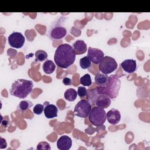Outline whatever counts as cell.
Wrapping results in <instances>:
<instances>
[{"instance_id": "obj_1", "label": "cell", "mask_w": 150, "mask_h": 150, "mask_svg": "<svg viewBox=\"0 0 150 150\" xmlns=\"http://www.w3.org/2000/svg\"><path fill=\"white\" fill-rule=\"evenodd\" d=\"M76 55L73 47L69 44H61L55 50L54 61L59 67L67 69L74 63Z\"/></svg>"}, {"instance_id": "obj_2", "label": "cell", "mask_w": 150, "mask_h": 150, "mask_svg": "<svg viewBox=\"0 0 150 150\" xmlns=\"http://www.w3.org/2000/svg\"><path fill=\"white\" fill-rule=\"evenodd\" d=\"M33 87L31 80L18 79L12 84L10 94L19 98H25L32 92Z\"/></svg>"}, {"instance_id": "obj_3", "label": "cell", "mask_w": 150, "mask_h": 150, "mask_svg": "<svg viewBox=\"0 0 150 150\" xmlns=\"http://www.w3.org/2000/svg\"><path fill=\"white\" fill-rule=\"evenodd\" d=\"M107 119L106 112L104 108L96 106L91 108L89 114L88 120L95 126H101L104 124Z\"/></svg>"}, {"instance_id": "obj_4", "label": "cell", "mask_w": 150, "mask_h": 150, "mask_svg": "<svg viewBox=\"0 0 150 150\" xmlns=\"http://www.w3.org/2000/svg\"><path fill=\"white\" fill-rule=\"evenodd\" d=\"M121 86V81L114 74L108 77V81L104 86L105 94L111 98H115L118 94Z\"/></svg>"}, {"instance_id": "obj_5", "label": "cell", "mask_w": 150, "mask_h": 150, "mask_svg": "<svg viewBox=\"0 0 150 150\" xmlns=\"http://www.w3.org/2000/svg\"><path fill=\"white\" fill-rule=\"evenodd\" d=\"M118 67L115 60L110 56H104L98 65L99 70L103 74H108L115 71Z\"/></svg>"}, {"instance_id": "obj_6", "label": "cell", "mask_w": 150, "mask_h": 150, "mask_svg": "<svg viewBox=\"0 0 150 150\" xmlns=\"http://www.w3.org/2000/svg\"><path fill=\"white\" fill-rule=\"evenodd\" d=\"M91 110L90 103L86 100H80L75 105L74 114L75 115L80 118H86Z\"/></svg>"}, {"instance_id": "obj_7", "label": "cell", "mask_w": 150, "mask_h": 150, "mask_svg": "<svg viewBox=\"0 0 150 150\" xmlns=\"http://www.w3.org/2000/svg\"><path fill=\"white\" fill-rule=\"evenodd\" d=\"M8 43L9 45L16 49L21 48L25 41V38L24 36L20 32H15L12 33L8 38Z\"/></svg>"}, {"instance_id": "obj_8", "label": "cell", "mask_w": 150, "mask_h": 150, "mask_svg": "<svg viewBox=\"0 0 150 150\" xmlns=\"http://www.w3.org/2000/svg\"><path fill=\"white\" fill-rule=\"evenodd\" d=\"M67 34L66 29L60 24L54 25L49 31V36L51 39L59 40L64 38Z\"/></svg>"}, {"instance_id": "obj_9", "label": "cell", "mask_w": 150, "mask_h": 150, "mask_svg": "<svg viewBox=\"0 0 150 150\" xmlns=\"http://www.w3.org/2000/svg\"><path fill=\"white\" fill-rule=\"evenodd\" d=\"M87 56L90 59V61L94 64H98L104 57V52L99 49L89 47L88 49Z\"/></svg>"}, {"instance_id": "obj_10", "label": "cell", "mask_w": 150, "mask_h": 150, "mask_svg": "<svg viewBox=\"0 0 150 150\" xmlns=\"http://www.w3.org/2000/svg\"><path fill=\"white\" fill-rule=\"evenodd\" d=\"M72 145L71 139L67 135L61 136L57 141V147L60 150H68Z\"/></svg>"}, {"instance_id": "obj_11", "label": "cell", "mask_w": 150, "mask_h": 150, "mask_svg": "<svg viewBox=\"0 0 150 150\" xmlns=\"http://www.w3.org/2000/svg\"><path fill=\"white\" fill-rule=\"evenodd\" d=\"M108 122L112 125L117 124L121 120V114L116 109L112 108L106 113Z\"/></svg>"}, {"instance_id": "obj_12", "label": "cell", "mask_w": 150, "mask_h": 150, "mask_svg": "<svg viewBox=\"0 0 150 150\" xmlns=\"http://www.w3.org/2000/svg\"><path fill=\"white\" fill-rule=\"evenodd\" d=\"M121 67L125 72L128 73H134L137 69L136 61L133 59H126L121 64Z\"/></svg>"}, {"instance_id": "obj_13", "label": "cell", "mask_w": 150, "mask_h": 150, "mask_svg": "<svg viewBox=\"0 0 150 150\" xmlns=\"http://www.w3.org/2000/svg\"><path fill=\"white\" fill-rule=\"evenodd\" d=\"M43 111L47 118H53L57 116L58 108L55 105L49 104V103L47 102V104L44 107Z\"/></svg>"}, {"instance_id": "obj_14", "label": "cell", "mask_w": 150, "mask_h": 150, "mask_svg": "<svg viewBox=\"0 0 150 150\" xmlns=\"http://www.w3.org/2000/svg\"><path fill=\"white\" fill-rule=\"evenodd\" d=\"M73 48L76 54L80 55L87 51V45L83 40H77L73 44Z\"/></svg>"}, {"instance_id": "obj_15", "label": "cell", "mask_w": 150, "mask_h": 150, "mask_svg": "<svg viewBox=\"0 0 150 150\" xmlns=\"http://www.w3.org/2000/svg\"><path fill=\"white\" fill-rule=\"evenodd\" d=\"M43 70L46 74H50L54 72L56 69V65L51 60H46L43 64Z\"/></svg>"}, {"instance_id": "obj_16", "label": "cell", "mask_w": 150, "mask_h": 150, "mask_svg": "<svg viewBox=\"0 0 150 150\" xmlns=\"http://www.w3.org/2000/svg\"><path fill=\"white\" fill-rule=\"evenodd\" d=\"M108 80L107 74L103 73H97L95 76V83L98 86H104L106 85Z\"/></svg>"}, {"instance_id": "obj_17", "label": "cell", "mask_w": 150, "mask_h": 150, "mask_svg": "<svg viewBox=\"0 0 150 150\" xmlns=\"http://www.w3.org/2000/svg\"><path fill=\"white\" fill-rule=\"evenodd\" d=\"M77 96V92L73 88H69L66 90L64 94V97L66 100L69 101H74Z\"/></svg>"}, {"instance_id": "obj_18", "label": "cell", "mask_w": 150, "mask_h": 150, "mask_svg": "<svg viewBox=\"0 0 150 150\" xmlns=\"http://www.w3.org/2000/svg\"><path fill=\"white\" fill-rule=\"evenodd\" d=\"M35 62H43L47 57V53L43 50H38L35 52Z\"/></svg>"}, {"instance_id": "obj_19", "label": "cell", "mask_w": 150, "mask_h": 150, "mask_svg": "<svg viewBox=\"0 0 150 150\" xmlns=\"http://www.w3.org/2000/svg\"><path fill=\"white\" fill-rule=\"evenodd\" d=\"M91 62L90 61V59L87 56H86L80 59L79 64L81 68H82L83 69H86L90 67L91 64Z\"/></svg>"}, {"instance_id": "obj_20", "label": "cell", "mask_w": 150, "mask_h": 150, "mask_svg": "<svg viewBox=\"0 0 150 150\" xmlns=\"http://www.w3.org/2000/svg\"><path fill=\"white\" fill-rule=\"evenodd\" d=\"M80 82L81 84L83 85L84 86L89 87L90 86H91V84L92 83L91 78L90 75L88 73L85 74L84 76H83L80 79Z\"/></svg>"}, {"instance_id": "obj_21", "label": "cell", "mask_w": 150, "mask_h": 150, "mask_svg": "<svg viewBox=\"0 0 150 150\" xmlns=\"http://www.w3.org/2000/svg\"><path fill=\"white\" fill-rule=\"evenodd\" d=\"M33 105V103L29 100H23L20 102L18 108L21 111H24L28 109H29Z\"/></svg>"}, {"instance_id": "obj_22", "label": "cell", "mask_w": 150, "mask_h": 150, "mask_svg": "<svg viewBox=\"0 0 150 150\" xmlns=\"http://www.w3.org/2000/svg\"><path fill=\"white\" fill-rule=\"evenodd\" d=\"M44 105L40 104H38L35 105V107L33 108V112L35 114L37 115H40L42 113V112L44 111Z\"/></svg>"}, {"instance_id": "obj_23", "label": "cell", "mask_w": 150, "mask_h": 150, "mask_svg": "<svg viewBox=\"0 0 150 150\" xmlns=\"http://www.w3.org/2000/svg\"><path fill=\"white\" fill-rule=\"evenodd\" d=\"M37 149H45V150H50L51 149L49 144L45 141H42L39 142L36 147Z\"/></svg>"}, {"instance_id": "obj_24", "label": "cell", "mask_w": 150, "mask_h": 150, "mask_svg": "<svg viewBox=\"0 0 150 150\" xmlns=\"http://www.w3.org/2000/svg\"><path fill=\"white\" fill-rule=\"evenodd\" d=\"M77 94L80 98L84 97V96H86L87 94V90L84 87L80 86L78 87Z\"/></svg>"}, {"instance_id": "obj_25", "label": "cell", "mask_w": 150, "mask_h": 150, "mask_svg": "<svg viewBox=\"0 0 150 150\" xmlns=\"http://www.w3.org/2000/svg\"><path fill=\"white\" fill-rule=\"evenodd\" d=\"M63 83L65 86H70L72 84V80L69 77H64L63 79Z\"/></svg>"}, {"instance_id": "obj_26", "label": "cell", "mask_w": 150, "mask_h": 150, "mask_svg": "<svg viewBox=\"0 0 150 150\" xmlns=\"http://www.w3.org/2000/svg\"><path fill=\"white\" fill-rule=\"evenodd\" d=\"M7 146V143L6 142V140L4 139L3 138H0V149L6 148Z\"/></svg>"}, {"instance_id": "obj_27", "label": "cell", "mask_w": 150, "mask_h": 150, "mask_svg": "<svg viewBox=\"0 0 150 150\" xmlns=\"http://www.w3.org/2000/svg\"><path fill=\"white\" fill-rule=\"evenodd\" d=\"M9 122V121L8 120H6L5 119V120L3 121V120L1 119V125H2L3 126H4L5 127H6L8 125Z\"/></svg>"}]
</instances>
